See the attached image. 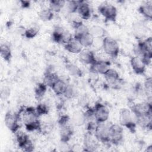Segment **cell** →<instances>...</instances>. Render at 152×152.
Returning <instances> with one entry per match:
<instances>
[{
    "instance_id": "6da1fadb",
    "label": "cell",
    "mask_w": 152,
    "mask_h": 152,
    "mask_svg": "<svg viewBox=\"0 0 152 152\" xmlns=\"http://www.w3.org/2000/svg\"><path fill=\"white\" fill-rule=\"evenodd\" d=\"M119 120L121 126L126 127L132 132L134 131L137 125L135 118L134 115L129 109L126 108L121 109Z\"/></svg>"
},
{
    "instance_id": "7a4b0ae2",
    "label": "cell",
    "mask_w": 152,
    "mask_h": 152,
    "mask_svg": "<svg viewBox=\"0 0 152 152\" xmlns=\"http://www.w3.org/2000/svg\"><path fill=\"white\" fill-rule=\"evenodd\" d=\"M106 54L112 58L118 56L119 52V46L118 42L112 37H105L102 40V45Z\"/></svg>"
},
{
    "instance_id": "3957f363",
    "label": "cell",
    "mask_w": 152,
    "mask_h": 152,
    "mask_svg": "<svg viewBox=\"0 0 152 152\" xmlns=\"http://www.w3.org/2000/svg\"><path fill=\"white\" fill-rule=\"evenodd\" d=\"M20 117L18 113H14L11 111H8L4 117V122L7 128L12 132L15 133L20 128Z\"/></svg>"
},
{
    "instance_id": "277c9868",
    "label": "cell",
    "mask_w": 152,
    "mask_h": 152,
    "mask_svg": "<svg viewBox=\"0 0 152 152\" xmlns=\"http://www.w3.org/2000/svg\"><path fill=\"white\" fill-rule=\"evenodd\" d=\"M109 142L118 145L124 139V129L122 126L118 124H110L109 129Z\"/></svg>"
},
{
    "instance_id": "5b68a950",
    "label": "cell",
    "mask_w": 152,
    "mask_h": 152,
    "mask_svg": "<svg viewBox=\"0 0 152 152\" xmlns=\"http://www.w3.org/2000/svg\"><path fill=\"white\" fill-rule=\"evenodd\" d=\"M15 135L20 148L25 151H32L33 150L34 145L27 134L18 130L15 133Z\"/></svg>"
},
{
    "instance_id": "8992f818",
    "label": "cell",
    "mask_w": 152,
    "mask_h": 152,
    "mask_svg": "<svg viewBox=\"0 0 152 152\" xmlns=\"http://www.w3.org/2000/svg\"><path fill=\"white\" fill-rule=\"evenodd\" d=\"M109 125H110L106 124V122L103 123H97L94 132V135L99 142L103 143L109 142Z\"/></svg>"
},
{
    "instance_id": "52a82bcc",
    "label": "cell",
    "mask_w": 152,
    "mask_h": 152,
    "mask_svg": "<svg viewBox=\"0 0 152 152\" xmlns=\"http://www.w3.org/2000/svg\"><path fill=\"white\" fill-rule=\"evenodd\" d=\"M93 108L95 120L97 123H103L107 121L109 117V111L104 104L97 102Z\"/></svg>"
},
{
    "instance_id": "ba28073f",
    "label": "cell",
    "mask_w": 152,
    "mask_h": 152,
    "mask_svg": "<svg viewBox=\"0 0 152 152\" xmlns=\"http://www.w3.org/2000/svg\"><path fill=\"white\" fill-rule=\"evenodd\" d=\"M99 11L105 19L109 21H115L117 17L116 8L110 4H103L99 6Z\"/></svg>"
},
{
    "instance_id": "9c48e42d",
    "label": "cell",
    "mask_w": 152,
    "mask_h": 152,
    "mask_svg": "<svg viewBox=\"0 0 152 152\" xmlns=\"http://www.w3.org/2000/svg\"><path fill=\"white\" fill-rule=\"evenodd\" d=\"M131 112L135 116L152 115L151 102H145L133 104Z\"/></svg>"
},
{
    "instance_id": "30bf717a",
    "label": "cell",
    "mask_w": 152,
    "mask_h": 152,
    "mask_svg": "<svg viewBox=\"0 0 152 152\" xmlns=\"http://www.w3.org/2000/svg\"><path fill=\"white\" fill-rule=\"evenodd\" d=\"M130 64L132 70L137 74L141 75L145 72L147 65L141 57L138 56L132 57L130 60Z\"/></svg>"
},
{
    "instance_id": "8fae6325",
    "label": "cell",
    "mask_w": 152,
    "mask_h": 152,
    "mask_svg": "<svg viewBox=\"0 0 152 152\" xmlns=\"http://www.w3.org/2000/svg\"><path fill=\"white\" fill-rule=\"evenodd\" d=\"M90 66V71L102 75H104L110 68V62L104 60H96Z\"/></svg>"
},
{
    "instance_id": "7c38bea8",
    "label": "cell",
    "mask_w": 152,
    "mask_h": 152,
    "mask_svg": "<svg viewBox=\"0 0 152 152\" xmlns=\"http://www.w3.org/2000/svg\"><path fill=\"white\" fill-rule=\"evenodd\" d=\"M77 13L81 19L88 20L91 14V9L90 4L86 1H80V4L77 9Z\"/></svg>"
},
{
    "instance_id": "4fadbf2b",
    "label": "cell",
    "mask_w": 152,
    "mask_h": 152,
    "mask_svg": "<svg viewBox=\"0 0 152 152\" xmlns=\"http://www.w3.org/2000/svg\"><path fill=\"white\" fill-rule=\"evenodd\" d=\"M80 61L87 65H91L97 60L93 51L88 49H83L79 53Z\"/></svg>"
},
{
    "instance_id": "5bb4252c",
    "label": "cell",
    "mask_w": 152,
    "mask_h": 152,
    "mask_svg": "<svg viewBox=\"0 0 152 152\" xmlns=\"http://www.w3.org/2000/svg\"><path fill=\"white\" fill-rule=\"evenodd\" d=\"M96 140L97 139L96 138ZM96 140L92 137L91 133L87 132L84 139V150L87 151H95L99 146L98 141H96Z\"/></svg>"
},
{
    "instance_id": "9a60e30c",
    "label": "cell",
    "mask_w": 152,
    "mask_h": 152,
    "mask_svg": "<svg viewBox=\"0 0 152 152\" xmlns=\"http://www.w3.org/2000/svg\"><path fill=\"white\" fill-rule=\"evenodd\" d=\"M59 135L61 142H68L73 135V128L69 124L59 126Z\"/></svg>"
},
{
    "instance_id": "2e32d148",
    "label": "cell",
    "mask_w": 152,
    "mask_h": 152,
    "mask_svg": "<svg viewBox=\"0 0 152 152\" xmlns=\"http://www.w3.org/2000/svg\"><path fill=\"white\" fill-rule=\"evenodd\" d=\"M107 83L110 86H118L120 82V77L119 73L114 69L110 68L103 75Z\"/></svg>"
},
{
    "instance_id": "e0dca14e",
    "label": "cell",
    "mask_w": 152,
    "mask_h": 152,
    "mask_svg": "<svg viewBox=\"0 0 152 152\" xmlns=\"http://www.w3.org/2000/svg\"><path fill=\"white\" fill-rule=\"evenodd\" d=\"M64 46L68 52L74 54H79L83 49V47L79 40L74 37Z\"/></svg>"
},
{
    "instance_id": "ac0fdd59",
    "label": "cell",
    "mask_w": 152,
    "mask_h": 152,
    "mask_svg": "<svg viewBox=\"0 0 152 152\" xmlns=\"http://www.w3.org/2000/svg\"><path fill=\"white\" fill-rule=\"evenodd\" d=\"M151 115H145L140 116H135L136 124L140 126L147 129H151Z\"/></svg>"
},
{
    "instance_id": "d6986e66",
    "label": "cell",
    "mask_w": 152,
    "mask_h": 152,
    "mask_svg": "<svg viewBox=\"0 0 152 152\" xmlns=\"http://www.w3.org/2000/svg\"><path fill=\"white\" fill-rule=\"evenodd\" d=\"M68 85L65 81L59 78L51 87V88L56 95L61 96L65 93Z\"/></svg>"
},
{
    "instance_id": "ffe728a7",
    "label": "cell",
    "mask_w": 152,
    "mask_h": 152,
    "mask_svg": "<svg viewBox=\"0 0 152 152\" xmlns=\"http://www.w3.org/2000/svg\"><path fill=\"white\" fill-rule=\"evenodd\" d=\"M59 78L58 75L50 69H48L43 77V82L48 87L51 88L55 82Z\"/></svg>"
},
{
    "instance_id": "44dd1931",
    "label": "cell",
    "mask_w": 152,
    "mask_h": 152,
    "mask_svg": "<svg viewBox=\"0 0 152 152\" xmlns=\"http://www.w3.org/2000/svg\"><path fill=\"white\" fill-rule=\"evenodd\" d=\"M139 12L146 19L151 20L152 18V4L151 3H145L140 5L138 8Z\"/></svg>"
},
{
    "instance_id": "7402d4cb",
    "label": "cell",
    "mask_w": 152,
    "mask_h": 152,
    "mask_svg": "<svg viewBox=\"0 0 152 152\" xmlns=\"http://www.w3.org/2000/svg\"><path fill=\"white\" fill-rule=\"evenodd\" d=\"M0 53H1V56L2 58L4 61L7 62L10 61L12 58V52H11V49L10 48V46L8 44L6 43L1 44Z\"/></svg>"
},
{
    "instance_id": "603a6c76",
    "label": "cell",
    "mask_w": 152,
    "mask_h": 152,
    "mask_svg": "<svg viewBox=\"0 0 152 152\" xmlns=\"http://www.w3.org/2000/svg\"><path fill=\"white\" fill-rule=\"evenodd\" d=\"M71 122L77 126H81L86 124V118L84 112L81 111L75 112L71 117Z\"/></svg>"
},
{
    "instance_id": "cb8c5ba5",
    "label": "cell",
    "mask_w": 152,
    "mask_h": 152,
    "mask_svg": "<svg viewBox=\"0 0 152 152\" xmlns=\"http://www.w3.org/2000/svg\"><path fill=\"white\" fill-rule=\"evenodd\" d=\"M89 33L94 39H100L104 37L106 31L102 27L94 25L89 28Z\"/></svg>"
},
{
    "instance_id": "d4e9b609",
    "label": "cell",
    "mask_w": 152,
    "mask_h": 152,
    "mask_svg": "<svg viewBox=\"0 0 152 152\" xmlns=\"http://www.w3.org/2000/svg\"><path fill=\"white\" fill-rule=\"evenodd\" d=\"M66 1L64 0H51L49 2V8L53 12H59L65 6Z\"/></svg>"
},
{
    "instance_id": "484cf974",
    "label": "cell",
    "mask_w": 152,
    "mask_h": 152,
    "mask_svg": "<svg viewBox=\"0 0 152 152\" xmlns=\"http://www.w3.org/2000/svg\"><path fill=\"white\" fill-rule=\"evenodd\" d=\"M77 39L83 47L84 48H89L91 47L94 42V38L90 34V33H88L87 34H85L84 35L81 36L80 37L76 38Z\"/></svg>"
},
{
    "instance_id": "4316f807",
    "label": "cell",
    "mask_w": 152,
    "mask_h": 152,
    "mask_svg": "<svg viewBox=\"0 0 152 152\" xmlns=\"http://www.w3.org/2000/svg\"><path fill=\"white\" fill-rule=\"evenodd\" d=\"M65 30H66L63 28L62 27H59V26L56 27L53 31L52 32V40L56 43H62L63 36Z\"/></svg>"
},
{
    "instance_id": "83f0119b",
    "label": "cell",
    "mask_w": 152,
    "mask_h": 152,
    "mask_svg": "<svg viewBox=\"0 0 152 152\" xmlns=\"http://www.w3.org/2000/svg\"><path fill=\"white\" fill-rule=\"evenodd\" d=\"M48 86L44 83H39L34 89V95L37 100H41L46 92Z\"/></svg>"
},
{
    "instance_id": "f1b7e54d",
    "label": "cell",
    "mask_w": 152,
    "mask_h": 152,
    "mask_svg": "<svg viewBox=\"0 0 152 152\" xmlns=\"http://www.w3.org/2000/svg\"><path fill=\"white\" fill-rule=\"evenodd\" d=\"M53 12L49 8L42 9L39 13V17L43 21H50L53 18Z\"/></svg>"
},
{
    "instance_id": "f546056e",
    "label": "cell",
    "mask_w": 152,
    "mask_h": 152,
    "mask_svg": "<svg viewBox=\"0 0 152 152\" xmlns=\"http://www.w3.org/2000/svg\"><path fill=\"white\" fill-rule=\"evenodd\" d=\"M66 68L68 72L72 76L77 77H80L82 76V74H83L82 71L77 65L69 63L66 65Z\"/></svg>"
},
{
    "instance_id": "4dcf8cb0",
    "label": "cell",
    "mask_w": 152,
    "mask_h": 152,
    "mask_svg": "<svg viewBox=\"0 0 152 152\" xmlns=\"http://www.w3.org/2000/svg\"><path fill=\"white\" fill-rule=\"evenodd\" d=\"M80 4V1H69L66 2V7L68 12L71 14H74L77 12V9Z\"/></svg>"
},
{
    "instance_id": "1f68e13d",
    "label": "cell",
    "mask_w": 152,
    "mask_h": 152,
    "mask_svg": "<svg viewBox=\"0 0 152 152\" xmlns=\"http://www.w3.org/2000/svg\"><path fill=\"white\" fill-rule=\"evenodd\" d=\"M36 110L39 116H40L47 115L49 112V108L46 104L43 103H40L36 107Z\"/></svg>"
},
{
    "instance_id": "d6a6232c",
    "label": "cell",
    "mask_w": 152,
    "mask_h": 152,
    "mask_svg": "<svg viewBox=\"0 0 152 152\" xmlns=\"http://www.w3.org/2000/svg\"><path fill=\"white\" fill-rule=\"evenodd\" d=\"M38 31L39 29L37 27H31L26 29L24 33V34L26 37L28 39H32L37 34Z\"/></svg>"
},
{
    "instance_id": "836d02e7",
    "label": "cell",
    "mask_w": 152,
    "mask_h": 152,
    "mask_svg": "<svg viewBox=\"0 0 152 152\" xmlns=\"http://www.w3.org/2000/svg\"><path fill=\"white\" fill-rule=\"evenodd\" d=\"M144 90L145 93L147 94L151 95L152 90V79L151 77H148L144 81Z\"/></svg>"
},
{
    "instance_id": "e575fe53",
    "label": "cell",
    "mask_w": 152,
    "mask_h": 152,
    "mask_svg": "<svg viewBox=\"0 0 152 152\" xmlns=\"http://www.w3.org/2000/svg\"><path fill=\"white\" fill-rule=\"evenodd\" d=\"M63 96L66 99H72L75 96V90L72 86L68 84Z\"/></svg>"
},
{
    "instance_id": "d590c367",
    "label": "cell",
    "mask_w": 152,
    "mask_h": 152,
    "mask_svg": "<svg viewBox=\"0 0 152 152\" xmlns=\"http://www.w3.org/2000/svg\"><path fill=\"white\" fill-rule=\"evenodd\" d=\"M135 30L138 36H142V34L145 33V27L143 24H142V23H138V24L136 25Z\"/></svg>"
},
{
    "instance_id": "8d00e7d4",
    "label": "cell",
    "mask_w": 152,
    "mask_h": 152,
    "mask_svg": "<svg viewBox=\"0 0 152 152\" xmlns=\"http://www.w3.org/2000/svg\"><path fill=\"white\" fill-rule=\"evenodd\" d=\"M10 94V89L8 87H4L1 91V99L2 100H5L8 97Z\"/></svg>"
},
{
    "instance_id": "74e56055",
    "label": "cell",
    "mask_w": 152,
    "mask_h": 152,
    "mask_svg": "<svg viewBox=\"0 0 152 152\" xmlns=\"http://www.w3.org/2000/svg\"><path fill=\"white\" fill-rule=\"evenodd\" d=\"M69 116L66 115H63L59 118V119L58 120V124H59V126L68 124L69 122Z\"/></svg>"
},
{
    "instance_id": "f35d334b",
    "label": "cell",
    "mask_w": 152,
    "mask_h": 152,
    "mask_svg": "<svg viewBox=\"0 0 152 152\" xmlns=\"http://www.w3.org/2000/svg\"><path fill=\"white\" fill-rule=\"evenodd\" d=\"M20 3H21V5L23 8H27L30 5V1H21Z\"/></svg>"
}]
</instances>
